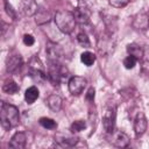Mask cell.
<instances>
[{
	"instance_id": "obj_8",
	"label": "cell",
	"mask_w": 149,
	"mask_h": 149,
	"mask_svg": "<svg viewBox=\"0 0 149 149\" xmlns=\"http://www.w3.org/2000/svg\"><path fill=\"white\" fill-rule=\"evenodd\" d=\"M73 15L76 19V22H78L80 24H86L90 22V10L85 6V3H80L73 10Z\"/></svg>"
},
{
	"instance_id": "obj_21",
	"label": "cell",
	"mask_w": 149,
	"mask_h": 149,
	"mask_svg": "<svg viewBox=\"0 0 149 149\" xmlns=\"http://www.w3.org/2000/svg\"><path fill=\"white\" fill-rule=\"evenodd\" d=\"M80 61L81 63H84V65L86 66H91L94 62H95V55L93 52H90V51H85L80 55Z\"/></svg>"
},
{
	"instance_id": "obj_2",
	"label": "cell",
	"mask_w": 149,
	"mask_h": 149,
	"mask_svg": "<svg viewBox=\"0 0 149 149\" xmlns=\"http://www.w3.org/2000/svg\"><path fill=\"white\" fill-rule=\"evenodd\" d=\"M55 23L59 31L63 34H71L76 26V19L73 13L69 10H58L55 14Z\"/></svg>"
},
{
	"instance_id": "obj_9",
	"label": "cell",
	"mask_w": 149,
	"mask_h": 149,
	"mask_svg": "<svg viewBox=\"0 0 149 149\" xmlns=\"http://www.w3.org/2000/svg\"><path fill=\"white\" fill-rule=\"evenodd\" d=\"M23 65V59L20 55H12L7 58L6 62V70L8 73H15L17 72L21 66Z\"/></svg>"
},
{
	"instance_id": "obj_30",
	"label": "cell",
	"mask_w": 149,
	"mask_h": 149,
	"mask_svg": "<svg viewBox=\"0 0 149 149\" xmlns=\"http://www.w3.org/2000/svg\"><path fill=\"white\" fill-rule=\"evenodd\" d=\"M143 57L149 62V47H147V48L143 49Z\"/></svg>"
},
{
	"instance_id": "obj_15",
	"label": "cell",
	"mask_w": 149,
	"mask_h": 149,
	"mask_svg": "<svg viewBox=\"0 0 149 149\" xmlns=\"http://www.w3.org/2000/svg\"><path fill=\"white\" fill-rule=\"evenodd\" d=\"M38 10V7H37V3L34 1V0H26L22 5V12L24 15L27 16H31V15H35Z\"/></svg>"
},
{
	"instance_id": "obj_6",
	"label": "cell",
	"mask_w": 149,
	"mask_h": 149,
	"mask_svg": "<svg viewBox=\"0 0 149 149\" xmlns=\"http://www.w3.org/2000/svg\"><path fill=\"white\" fill-rule=\"evenodd\" d=\"M115 116H116V113H115V108L113 107H109L105 111V114L102 116V126H104V129L106 130L107 134H112L114 133V129H115Z\"/></svg>"
},
{
	"instance_id": "obj_5",
	"label": "cell",
	"mask_w": 149,
	"mask_h": 149,
	"mask_svg": "<svg viewBox=\"0 0 149 149\" xmlns=\"http://www.w3.org/2000/svg\"><path fill=\"white\" fill-rule=\"evenodd\" d=\"M45 52H47V56H48L50 63H58L63 56V50H62L61 45L55 42H51V41L47 42Z\"/></svg>"
},
{
	"instance_id": "obj_3",
	"label": "cell",
	"mask_w": 149,
	"mask_h": 149,
	"mask_svg": "<svg viewBox=\"0 0 149 149\" xmlns=\"http://www.w3.org/2000/svg\"><path fill=\"white\" fill-rule=\"evenodd\" d=\"M64 71H66L65 68L61 66L59 63H50L49 71L47 73L48 80L54 85V86H59L62 77L64 76Z\"/></svg>"
},
{
	"instance_id": "obj_25",
	"label": "cell",
	"mask_w": 149,
	"mask_h": 149,
	"mask_svg": "<svg viewBox=\"0 0 149 149\" xmlns=\"http://www.w3.org/2000/svg\"><path fill=\"white\" fill-rule=\"evenodd\" d=\"M136 61H137V59H136L134 56L129 55V56H127V57L123 59V65H125L126 69H133V68L136 65Z\"/></svg>"
},
{
	"instance_id": "obj_27",
	"label": "cell",
	"mask_w": 149,
	"mask_h": 149,
	"mask_svg": "<svg viewBox=\"0 0 149 149\" xmlns=\"http://www.w3.org/2000/svg\"><path fill=\"white\" fill-rule=\"evenodd\" d=\"M2 2H3V6H5V10H6V13L9 15V17L10 19H15L16 17V13H15V10L13 9V7L8 3V1L7 0H2Z\"/></svg>"
},
{
	"instance_id": "obj_14",
	"label": "cell",
	"mask_w": 149,
	"mask_h": 149,
	"mask_svg": "<svg viewBox=\"0 0 149 149\" xmlns=\"http://www.w3.org/2000/svg\"><path fill=\"white\" fill-rule=\"evenodd\" d=\"M62 104L63 100L58 94H50L47 98V105L49 106V108L54 112H58L62 108Z\"/></svg>"
},
{
	"instance_id": "obj_12",
	"label": "cell",
	"mask_w": 149,
	"mask_h": 149,
	"mask_svg": "<svg viewBox=\"0 0 149 149\" xmlns=\"http://www.w3.org/2000/svg\"><path fill=\"white\" fill-rule=\"evenodd\" d=\"M113 135V140L111 141L113 143V146L119 147V148H125L129 144L130 139L128 137V135L123 132H116V133H112Z\"/></svg>"
},
{
	"instance_id": "obj_29",
	"label": "cell",
	"mask_w": 149,
	"mask_h": 149,
	"mask_svg": "<svg viewBox=\"0 0 149 149\" xmlns=\"http://www.w3.org/2000/svg\"><path fill=\"white\" fill-rule=\"evenodd\" d=\"M94 95H95V90H94L93 87H90L88 91H87V93H86V95H85V98H86L87 101L93 102V100H94Z\"/></svg>"
},
{
	"instance_id": "obj_16",
	"label": "cell",
	"mask_w": 149,
	"mask_h": 149,
	"mask_svg": "<svg viewBox=\"0 0 149 149\" xmlns=\"http://www.w3.org/2000/svg\"><path fill=\"white\" fill-rule=\"evenodd\" d=\"M28 68H29V72H35V71H45V70H44V65H43V63L41 62V59H40L36 55H35V56H33V57L29 59Z\"/></svg>"
},
{
	"instance_id": "obj_22",
	"label": "cell",
	"mask_w": 149,
	"mask_h": 149,
	"mask_svg": "<svg viewBox=\"0 0 149 149\" xmlns=\"http://www.w3.org/2000/svg\"><path fill=\"white\" fill-rule=\"evenodd\" d=\"M40 125L43 127V128H47V129H56L57 128V123L55 120L50 119V118H41L38 120Z\"/></svg>"
},
{
	"instance_id": "obj_18",
	"label": "cell",
	"mask_w": 149,
	"mask_h": 149,
	"mask_svg": "<svg viewBox=\"0 0 149 149\" xmlns=\"http://www.w3.org/2000/svg\"><path fill=\"white\" fill-rule=\"evenodd\" d=\"M127 52L132 56H134L136 59H141L143 57V48H141L140 45L132 43L127 45Z\"/></svg>"
},
{
	"instance_id": "obj_17",
	"label": "cell",
	"mask_w": 149,
	"mask_h": 149,
	"mask_svg": "<svg viewBox=\"0 0 149 149\" xmlns=\"http://www.w3.org/2000/svg\"><path fill=\"white\" fill-rule=\"evenodd\" d=\"M40 95V92L37 90L36 86H30L24 92V100L27 101V104H33Z\"/></svg>"
},
{
	"instance_id": "obj_20",
	"label": "cell",
	"mask_w": 149,
	"mask_h": 149,
	"mask_svg": "<svg viewBox=\"0 0 149 149\" xmlns=\"http://www.w3.org/2000/svg\"><path fill=\"white\" fill-rule=\"evenodd\" d=\"M50 21V13L47 12L45 9H38L36 13V23L43 24Z\"/></svg>"
},
{
	"instance_id": "obj_13",
	"label": "cell",
	"mask_w": 149,
	"mask_h": 149,
	"mask_svg": "<svg viewBox=\"0 0 149 149\" xmlns=\"http://www.w3.org/2000/svg\"><path fill=\"white\" fill-rule=\"evenodd\" d=\"M78 137L77 136H69V135H63V134H57L56 136V142L61 147H73L78 143Z\"/></svg>"
},
{
	"instance_id": "obj_24",
	"label": "cell",
	"mask_w": 149,
	"mask_h": 149,
	"mask_svg": "<svg viewBox=\"0 0 149 149\" xmlns=\"http://www.w3.org/2000/svg\"><path fill=\"white\" fill-rule=\"evenodd\" d=\"M77 41L84 48H90V45H91V42H90V40H88V37L85 33H79L77 35Z\"/></svg>"
},
{
	"instance_id": "obj_10",
	"label": "cell",
	"mask_w": 149,
	"mask_h": 149,
	"mask_svg": "<svg viewBox=\"0 0 149 149\" xmlns=\"http://www.w3.org/2000/svg\"><path fill=\"white\" fill-rule=\"evenodd\" d=\"M132 26L136 30H146L149 27V15L146 13H139L133 17Z\"/></svg>"
},
{
	"instance_id": "obj_23",
	"label": "cell",
	"mask_w": 149,
	"mask_h": 149,
	"mask_svg": "<svg viewBox=\"0 0 149 149\" xmlns=\"http://www.w3.org/2000/svg\"><path fill=\"white\" fill-rule=\"evenodd\" d=\"M85 128H86V122L84 120H76L70 126L71 133H79V132L84 130Z\"/></svg>"
},
{
	"instance_id": "obj_11",
	"label": "cell",
	"mask_w": 149,
	"mask_h": 149,
	"mask_svg": "<svg viewBox=\"0 0 149 149\" xmlns=\"http://www.w3.org/2000/svg\"><path fill=\"white\" fill-rule=\"evenodd\" d=\"M26 143H27L26 134L23 132H16L9 141V147L13 149H23L26 147Z\"/></svg>"
},
{
	"instance_id": "obj_4",
	"label": "cell",
	"mask_w": 149,
	"mask_h": 149,
	"mask_svg": "<svg viewBox=\"0 0 149 149\" xmlns=\"http://www.w3.org/2000/svg\"><path fill=\"white\" fill-rule=\"evenodd\" d=\"M86 83L87 80L84 78V77H80V76H73L70 78L69 83H68V86H69V91L72 95H79L83 93L85 86H86Z\"/></svg>"
},
{
	"instance_id": "obj_28",
	"label": "cell",
	"mask_w": 149,
	"mask_h": 149,
	"mask_svg": "<svg viewBox=\"0 0 149 149\" xmlns=\"http://www.w3.org/2000/svg\"><path fill=\"white\" fill-rule=\"evenodd\" d=\"M23 43H24L27 47H31V45L35 43V38H34L31 35L26 34V35L23 36Z\"/></svg>"
},
{
	"instance_id": "obj_1",
	"label": "cell",
	"mask_w": 149,
	"mask_h": 149,
	"mask_svg": "<svg viewBox=\"0 0 149 149\" xmlns=\"http://www.w3.org/2000/svg\"><path fill=\"white\" fill-rule=\"evenodd\" d=\"M0 120H1V126L7 130L16 127L20 121V114L17 107L7 102H1Z\"/></svg>"
},
{
	"instance_id": "obj_19",
	"label": "cell",
	"mask_w": 149,
	"mask_h": 149,
	"mask_svg": "<svg viewBox=\"0 0 149 149\" xmlns=\"http://www.w3.org/2000/svg\"><path fill=\"white\" fill-rule=\"evenodd\" d=\"M2 90H3V92H6L7 94H15V93L19 91V85H17L14 80L8 79V80L5 81V84H3V86H2Z\"/></svg>"
},
{
	"instance_id": "obj_26",
	"label": "cell",
	"mask_w": 149,
	"mask_h": 149,
	"mask_svg": "<svg viewBox=\"0 0 149 149\" xmlns=\"http://www.w3.org/2000/svg\"><path fill=\"white\" fill-rule=\"evenodd\" d=\"M108 2L114 8H122V7L127 6L130 2V0H108Z\"/></svg>"
},
{
	"instance_id": "obj_7",
	"label": "cell",
	"mask_w": 149,
	"mask_h": 149,
	"mask_svg": "<svg viewBox=\"0 0 149 149\" xmlns=\"http://www.w3.org/2000/svg\"><path fill=\"white\" fill-rule=\"evenodd\" d=\"M147 127H148V121H147V118H146L144 113L139 112L135 120H134V132H135L136 137L142 136L146 133Z\"/></svg>"
}]
</instances>
